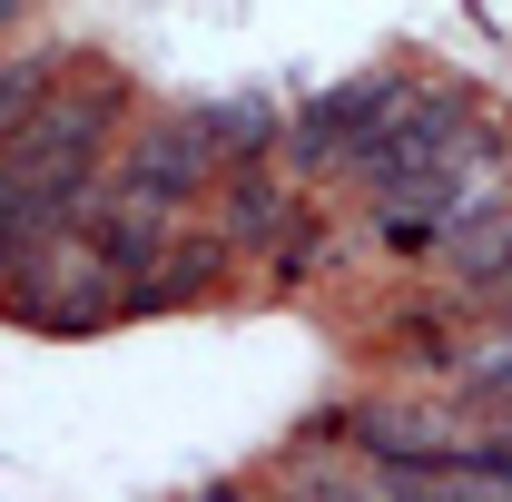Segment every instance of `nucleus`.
I'll return each instance as SVG.
<instances>
[{
    "instance_id": "1",
    "label": "nucleus",
    "mask_w": 512,
    "mask_h": 502,
    "mask_svg": "<svg viewBox=\"0 0 512 502\" xmlns=\"http://www.w3.org/2000/svg\"><path fill=\"white\" fill-rule=\"evenodd\" d=\"M493 168H503V148L473 128V138H453L444 158H424V168H404V178L365 188V197H375L384 247H404V256H414V247H453V237H463V227L503 197V178H493Z\"/></svg>"
},
{
    "instance_id": "2",
    "label": "nucleus",
    "mask_w": 512,
    "mask_h": 502,
    "mask_svg": "<svg viewBox=\"0 0 512 502\" xmlns=\"http://www.w3.org/2000/svg\"><path fill=\"white\" fill-rule=\"evenodd\" d=\"M207 178H217V148H207V138H197V119L178 109V119L138 128L119 168H99V197H109V207H128V217H148V227H168V217H178Z\"/></svg>"
},
{
    "instance_id": "4",
    "label": "nucleus",
    "mask_w": 512,
    "mask_h": 502,
    "mask_svg": "<svg viewBox=\"0 0 512 502\" xmlns=\"http://www.w3.org/2000/svg\"><path fill=\"white\" fill-rule=\"evenodd\" d=\"M444 276H453V296L503 306V325H512V197H493V207L444 247Z\"/></svg>"
},
{
    "instance_id": "3",
    "label": "nucleus",
    "mask_w": 512,
    "mask_h": 502,
    "mask_svg": "<svg viewBox=\"0 0 512 502\" xmlns=\"http://www.w3.org/2000/svg\"><path fill=\"white\" fill-rule=\"evenodd\" d=\"M404 99H414V89H404L394 69L355 79V89H325L316 109L296 119V158H306V168H355V178H365V158L384 148V128L404 119Z\"/></svg>"
},
{
    "instance_id": "6",
    "label": "nucleus",
    "mask_w": 512,
    "mask_h": 502,
    "mask_svg": "<svg viewBox=\"0 0 512 502\" xmlns=\"http://www.w3.org/2000/svg\"><path fill=\"white\" fill-rule=\"evenodd\" d=\"M453 384H463V404H512V325H493L483 345H463Z\"/></svg>"
},
{
    "instance_id": "5",
    "label": "nucleus",
    "mask_w": 512,
    "mask_h": 502,
    "mask_svg": "<svg viewBox=\"0 0 512 502\" xmlns=\"http://www.w3.org/2000/svg\"><path fill=\"white\" fill-rule=\"evenodd\" d=\"M276 502H453V493H424V483H394L375 463H306V473H286Z\"/></svg>"
},
{
    "instance_id": "7",
    "label": "nucleus",
    "mask_w": 512,
    "mask_h": 502,
    "mask_svg": "<svg viewBox=\"0 0 512 502\" xmlns=\"http://www.w3.org/2000/svg\"><path fill=\"white\" fill-rule=\"evenodd\" d=\"M197 502H247V493H227V483H217V493H197Z\"/></svg>"
}]
</instances>
